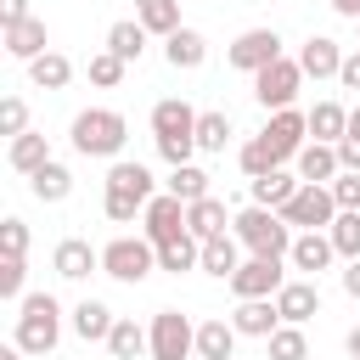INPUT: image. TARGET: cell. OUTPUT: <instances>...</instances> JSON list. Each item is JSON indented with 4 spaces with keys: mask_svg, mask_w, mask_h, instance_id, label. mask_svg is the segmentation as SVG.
<instances>
[{
    "mask_svg": "<svg viewBox=\"0 0 360 360\" xmlns=\"http://www.w3.org/2000/svg\"><path fill=\"white\" fill-rule=\"evenodd\" d=\"M169 191L180 202H197V197H208V174L197 163H180V169H169Z\"/></svg>",
    "mask_w": 360,
    "mask_h": 360,
    "instance_id": "f35d334b",
    "label": "cell"
},
{
    "mask_svg": "<svg viewBox=\"0 0 360 360\" xmlns=\"http://www.w3.org/2000/svg\"><path fill=\"white\" fill-rule=\"evenodd\" d=\"M51 264H56V276L84 281L90 270H101V253H96L84 236H62V242H56V253H51Z\"/></svg>",
    "mask_w": 360,
    "mask_h": 360,
    "instance_id": "5bb4252c",
    "label": "cell"
},
{
    "mask_svg": "<svg viewBox=\"0 0 360 360\" xmlns=\"http://www.w3.org/2000/svg\"><path fill=\"white\" fill-rule=\"evenodd\" d=\"M343 292L360 298V259H349V270H343Z\"/></svg>",
    "mask_w": 360,
    "mask_h": 360,
    "instance_id": "681fc988",
    "label": "cell"
},
{
    "mask_svg": "<svg viewBox=\"0 0 360 360\" xmlns=\"http://www.w3.org/2000/svg\"><path fill=\"white\" fill-rule=\"evenodd\" d=\"M281 281H287V270H281V259H248L236 276H231V292L236 298H276L281 292Z\"/></svg>",
    "mask_w": 360,
    "mask_h": 360,
    "instance_id": "7c38bea8",
    "label": "cell"
},
{
    "mask_svg": "<svg viewBox=\"0 0 360 360\" xmlns=\"http://www.w3.org/2000/svg\"><path fill=\"white\" fill-rule=\"evenodd\" d=\"M236 163H242V174H248V180H259V174L281 169V158L270 152V141H264V135H253V141H248V146L236 152Z\"/></svg>",
    "mask_w": 360,
    "mask_h": 360,
    "instance_id": "8d00e7d4",
    "label": "cell"
},
{
    "mask_svg": "<svg viewBox=\"0 0 360 360\" xmlns=\"http://www.w3.org/2000/svg\"><path fill=\"white\" fill-rule=\"evenodd\" d=\"M6 163H11L17 174H34V169H45V163H51V141H45L39 129H22V135H11Z\"/></svg>",
    "mask_w": 360,
    "mask_h": 360,
    "instance_id": "d4e9b609",
    "label": "cell"
},
{
    "mask_svg": "<svg viewBox=\"0 0 360 360\" xmlns=\"http://www.w3.org/2000/svg\"><path fill=\"white\" fill-rule=\"evenodd\" d=\"M231 326H236L242 338H270V332L281 326V309H276V298H242V304L231 309Z\"/></svg>",
    "mask_w": 360,
    "mask_h": 360,
    "instance_id": "9a60e30c",
    "label": "cell"
},
{
    "mask_svg": "<svg viewBox=\"0 0 360 360\" xmlns=\"http://www.w3.org/2000/svg\"><path fill=\"white\" fill-rule=\"evenodd\" d=\"M28 79H34L39 90H62V84L73 79V62H68L62 51H45V56H34V62H28Z\"/></svg>",
    "mask_w": 360,
    "mask_h": 360,
    "instance_id": "836d02e7",
    "label": "cell"
},
{
    "mask_svg": "<svg viewBox=\"0 0 360 360\" xmlns=\"http://www.w3.org/2000/svg\"><path fill=\"white\" fill-rule=\"evenodd\" d=\"M264 349H270V360H309V338H304V326H292V321H281V326L264 338Z\"/></svg>",
    "mask_w": 360,
    "mask_h": 360,
    "instance_id": "e575fe53",
    "label": "cell"
},
{
    "mask_svg": "<svg viewBox=\"0 0 360 360\" xmlns=\"http://www.w3.org/2000/svg\"><path fill=\"white\" fill-rule=\"evenodd\" d=\"M343 343H349V354L360 360V326H349V338H343Z\"/></svg>",
    "mask_w": 360,
    "mask_h": 360,
    "instance_id": "816d5d0a",
    "label": "cell"
},
{
    "mask_svg": "<svg viewBox=\"0 0 360 360\" xmlns=\"http://www.w3.org/2000/svg\"><path fill=\"white\" fill-rule=\"evenodd\" d=\"M152 197H158V191H152V169H146V163L118 158V163L107 169V219H112V225H129L135 214H146Z\"/></svg>",
    "mask_w": 360,
    "mask_h": 360,
    "instance_id": "7a4b0ae2",
    "label": "cell"
},
{
    "mask_svg": "<svg viewBox=\"0 0 360 360\" xmlns=\"http://www.w3.org/2000/svg\"><path fill=\"white\" fill-rule=\"evenodd\" d=\"M354 28H360V22H354Z\"/></svg>",
    "mask_w": 360,
    "mask_h": 360,
    "instance_id": "11a10c76",
    "label": "cell"
},
{
    "mask_svg": "<svg viewBox=\"0 0 360 360\" xmlns=\"http://www.w3.org/2000/svg\"><path fill=\"white\" fill-rule=\"evenodd\" d=\"M338 163L343 169H360V135H343L338 141Z\"/></svg>",
    "mask_w": 360,
    "mask_h": 360,
    "instance_id": "c3c4849f",
    "label": "cell"
},
{
    "mask_svg": "<svg viewBox=\"0 0 360 360\" xmlns=\"http://www.w3.org/2000/svg\"><path fill=\"white\" fill-rule=\"evenodd\" d=\"M0 253L6 259H28V225L11 214V219H0Z\"/></svg>",
    "mask_w": 360,
    "mask_h": 360,
    "instance_id": "b9f144b4",
    "label": "cell"
},
{
    "mask_svg": "<svg viewBox=\"0 0 360 360\" xmlns=\"http://www.w3.org/2000/svg\"><path fill=\"white\" fill-rule=\"evenodd\" d=\"M146 332H152V360H191L197 354V326L180 309H158Z\"/></svg>",
    "mask_w": 360,
    "mask_h": 360,
    "instance_id": "52a82bcc",
    "label": "cell"
},
{
    "mask_svg": "<svg viewBox=\"0 0 360 360\" xmlns=\"http://www.w3.org/2000/svg\"><path fill=\"white\" fill-rule=\"evenodd\" d=\"M338 259H360V208H338V219L326 225Z\"/></svg>",
    "mask_w": 360,
    "mask_h": 360,
    "instance_id": "d590c367",
    "label": "cell"
},
{
    "mask_svg": "<svg viewBox=\"0 0 360 360\" xmlns=\"http://www.w3.org/2000/svg\"><path fill=\"white\" fill-rule=\"evenodd\" d=\"M338 169H343V163H338V146H332V141H309V146L298 152V180H304V186H332Z\"/></svg>",
    "mask_w": 360,
    "mask_h": 360,
    "instance_id": "e0dca14e",
    "label": "cell"
},
{
    "mask_svg": "<svg viewBox=\"0 0 360 360\" xmlns=\"http://www.w3.org/2000/svg\"><path fill=\"white\" fill-rule=\"evenodd\" d=\"M124 68H129L124 56H112V51H96V56H90V84H101V90H112V84L124 79Z\"/></svg>",
    "mask_w": 360,
    "mask_h": 360,
    "instance_id": "ab89813d",
    "label": "cell"
},
{
    "mask_svg": "<svg viewBox=\"0 0 360 360\" xmlns=\"http://www.w3.org/2000/svg\"><path fill=\"white\" fill-rule=\"evenodd\" d=\"M231 141V118L225 112H197V152H225Z\"/></svg>",
    "mask_w": 360,
    "mask_h": 360,
    "instance_id": "74e56055",
    "label": "cell"
},
{
    "mask_svg": "<svg viewBox=\"0 0 360 360\" xmlns=\"http://www.w3.org/2000/svg\"><path fill=\"white\" fill-rule=\"evenodd\" d=\"M101 270H107L112 281H146V276L158 270V248H152L146 236H112V242L101 248Z\"/></svg>",
    "mask_w": 360,
    "mask_h": 360,
    "instance_id": "8992f818",
    "label": "cell"
},
{
    "mask_svg": "<svg viewBox=\"0 0 360 360\" xmlns=\"http://www.w3.org/2000/svg\"><path fill=\"white\" fill-rule=\"evenodd\" d=\"M231 68H242V73H259V68H270L276 56H281V34L276 28H248V34H236L231 39Z\"/></svg>",
    "mask_w": 360,
    "mask_h": 360,
    "instance_id": "9c48e42d",
    "label": "cell"
},
{
    "mask_svg": "<svg viewBox=\"0 0 360 360\" xmlns=\"http://www.w3.org/2000/svg\"><path fill=\"white\" fill-rule=\"evenodd\" d=\"M332 197H338V208H360V169H338Z\"/></svg>",
    "mask_w": 360,
    "mask_h": 360,
    "instance_id": "f6af8a7d",
    "label": "cell"
},
{
    "mask_svg": "<svg viewBox=\"0 0 360 360\" xmlns=\"http://www.w3.org/2000/svg\"><path fill=\"white\" fill-rule=\"evenodd\" d=\"M22 17H34L28 0H0V28H11V22H22Z\"/></svg>",
    "mask_w": 360,
    "mask_h": 360,
    "instance_id": "7dc6e473",
    "label": "cell"
},
{
    "mask_svg": "<svg viewBox=\"0 0 360 360\" xmlns=\"http://www.w3.org/2000/svg\"><path fill=\"white\" fill-rule=\"evenodd\" d=\"M107 349H112V360H141V354H152V332L135 326V315H118L107 332Z\"/></svg>",
    "mask_w": 360,
    "mask_h": 360,
    "instance_id": "603a6c76",
    "label": "cell"
},
{
    "mask_svg": "<svg viewBox=\"0 0 360 360\" xmlns=\"http://www.w3.org/2000/svg\"><path fill=\"white\" fill-rule=\"evenodd\" d=\"M309 135L338 146V141L349 135V107H343V101H315V107H309Z\"/></svg>",
    "mask_w": 360,
    "mask_h": 360,
    "instance_id": "83f0119b",
    "label": "cell"
},
{
    "mask_svg": "<svg viewBox=\"0 0 360 360\" xmlns=\"http://www.w3.org/2000/svg\"><path fill=\"white\" fill-rule=\"evenodd\" d=\"M28 129V101L22 96H6L0 101V135H22Z\"/></svg>",
    "mask_w": 360,
    "mask_h": 360,
    "instance_id": "ee69618b",
    "label": "cell"
},
{
    "mask_svg": "<svg viewBox=\"0 0 360 360\" xmlns=\"http://www.w3.org/2000/svg\"><path fill=\"white\" fill-rule=\"evenodd\" d=\"M56 338H62V304H56L51 292H28V298L17 304V332H11V343H17L22 354H51Z\"/></svg>",
    "mask_w": 360,
    "mask_h": 360,
    "instance_id": "3957f363",
    "label": "cell"
},
{
    "mask_svg": "<svg viewBox=\"0 0 360 360\" xmlns=\"http://www.w3.org/2000/svg\"><path fill=\"white\" fill-rule=\"evenodd\" d=\"M332 259H338V248H332V236H326V231H304V236H292V253H287V264H292V270L321 276Z\"/></svg>",
    "mask_w": 360,
    "mask_h": 360,
    "instance_id": "4fadbf2b",
    "label": "cell"
},
{
    "mask_svg": "<svg viewBox=\"0 0 360 360\" xmlns=\"http://www.w3.org/2000/svg\"><path fill=\"white\" fill-rule=\"evenodd\" d=\"M158 270H174V276H180V270H202V242H197L191 231L174 236V242H163V248H158Z\"/></svg>",
    "mask_w": 360,
    "mask_h": 360,
    "instance_id": "1f68e13d",
    "label": "cell"
},
{
    "mask_svg": "<svg viewBox=\"0 0 360 360\" xmlns=\"http://www.w3.org/2000/svg\"><path fill=\"white\" fill-rule=\"evenodd\" d=\"M236 326L231 321H202L197 326V360H231V349H236Z\"/></svg>",
    "mask_w": 360,
    "mask_h": 360,
    "instance_id": "f1b7e54d",
    "label": "cell"
},
{
    "mask_svg": "<svg viewBox=\"0 0 360 360\" xmlns=\"http://www.w3.org/2000/svg\"><path fill=\"white\" fill-rule=\"evenodd\" d=\"M276 309H281V321L304 326L309 315H321V287H315V281H281V292H276Z\"/></svg>",
    "mask_w": 360,
    "mask_h": 360,
    "instance_id": "ac0fdd59",
    "label": "cell"
},
{
    "mask_svg": "<svg viewBox=\"0 0 360 360\" xmlns=\"http://www.w3.org/2000/svg\"><path fill=\"white\" fill-rule=\"evenodd\" d=\"M158 135H191V141H197V107L180 101V96L158 101V107H152V141H158Z\"/></svg>",
    "mask_w": 360,
    "mask_h": 360,
    "instance_id": "d6986e66",
    "label": "cell"
},
{
    "mask_svg": "<svg viewBox=\"0 0 360 360\" xmlns=\"http://www.w3.org/2000/svg\"><path fill=\"white\" fill-rule=\"evenodd\" d=\"M298 68H304V79H338V68H343V51H338V39H326V34H309V39H304V51H298Z\"/></svg>",
    "mask_w": 360,
    "mask_h": 360,
    "instance_id": "2e32d148",
    "label": "cell"
},
{
    "mask_svg": "<svg viewBox=\"0 0 360 360\" xmlns=\"http://www.w3.org/2000/svg\"><path fill=\"white\" fill-rule=\"evenodd\" d=\"M191 152H197V141H191V135H158V158H163L169 169L191 163Z\"/></svg>",
    "mask_w": 360,
    "mask_h": 360,
    "instance_id": "7bdbcfd3",
    "label": "cell"
},
{
    "mask_svg": "<svg viewBox=\"0 0 360 360\" xmlns=\"http://www.w3.org/2000/svg\"><path fill=\"white\" fill-rule=\"evenodd\" d=\"M202 270H208V276H219V281H231V276L242 270V242H236V231H225V236H208V242H202Z\"/></svg>",
    "mask_w": 360,
    "mask_h": 360,
    "instance_id": "7402d4cb",
    "label": "cell"
},
{
    "mask_svg": "<svg viewBox=\"0 0 360 360\" xmlns=\"http://www.w3.org/2000/svg\"><path fill=\"white\" fill-rule=\"evenodd\" d=\"M202 56H208V39H202L197 28H174V34L163 39V62H169V68H186V73H191V68H202Z\"/></svg>",
    "mask_w": 360,
    "mask_h": 360,
    "instance_id": "cb8c5ba5",
    "label": "cell"
},
{
    "mask_svg": "<svg viewBox=\"0 0 360 360\" xmlns=\"http://www.w3.org/2000/svg\"><path fill=\"white\" fill-rule=\"evenodd\" d=\"M107 51L124 56V62H141V51H146V22H141V17L112 22V28H107Z\"/></svg>",
    "mask_w": 360,
    "mask_h": 360,
    "instance_id": "f546056e",
    "label": "cell"
},
{
    "mask_svg": "<svg viewBox=\"0 0 360 360\" xmlns=\"http://www.w3.org/2000/svg\"><path fill=\"white\" fill-rule=\"evenodd\" d=\"M264 141H270V152L287 163V158H298L304 146H309V112H298V107H281V112H270V124H264Z\"/></svg>",
    "mask_w": 360,
    "mask_h": 360,
    "instance_id": "30bf717a",
    "label": "cell"
},
{
    "mask_svg": "<svg viewBox=\"0 0 360 360\" xmlns=\"http://www.w3.org/2000/svg\"><path fill=\"white\" fill-rule=\"evenodd\" d=\"M298 90H304V68H298V56H276L270 68H259V73H253V96H259V107H264V112L292 107V101H298Z\"/></svg>",
    "mask_w": 360,
    "mask_h": 360,
    "instance_id": "5b68a950",
    "label": "cell"
},
{
    "mask_svg": "<svg viewBox=\"0 0 360 360\" xmlns=\"http://www.w3.org/2000/svg\"><path fill=\"white\" fill-rule=\"evenodd\" d=\"M332 11H338V17H349V22H360V0H332Z\"/></svg>",
    "mask_w": 360,
    "mask_h": 360,
    "instance_id": "f907efd6",
    "label": "cell"
},
{
    "mask_svg": "<svg viewBox=\"0 0 360 360\" xmlns=\"http://www.w3.org/2000/svg\"><path fill=\"white\" fill-rule=\"evenodd\" d=\"M231 231H236V242H242L248 253H259V259H287V253H292V225L281 219V208L248 202V208L231 219Z\"/></svg>",
    "mask_w": 360,
    "mask_h": 360,
    "instance_id": "6da1fadb",
    "label": "cell"
},
{
    "mask_svg": "<svg viewBox=\"0 0 360 360\" xmlns=\"http://www.w3.org/2000/svg\"><path fill=\"white\" fill-rule=\"evenodd\" d=\"M22 281H28V259H0V298L22 304V298H28V292H22Z\"/></svg>",
    "mask_w": 360,
    "mask_h": 360,
    "instance_id": "60d3db41",
    "label": "cell"
},
{
    "mask_svg": "<svg viewBox=\"0 0 360 360\" xmlns=\"http://www.w3.org/2000/svg\"><path fill=\"white\" fill-rule=\"evenodd\" d=\"M338 84H343V90H360V45L343 56V68H338Z\"/></svg>",
    "mask_w": 360,
    "mask_h": 360,
    "instance_id": "bcb514c9",
    "label": "cell"
},
{
    "mask_svg": "<svg viewBox=\"0 0 360 360\" xmlns=\"http://www.w3.org/2000/svg\"><path fill=\"white\" fill-rule=\"evenodd\" d=\"M141 219H146V231H141V236H146L152 248H163V242H174V236H186V202H180L174 191H163V197H152Z\"/></svg>",
    "mask_w": 360,
    "mask_h": 360,
    "instance_id": "8fae6325",
    "label": "cell"
},
{
    "mask_svg": "<svg viewBox=\"0 0 360 360\" xmlns=\"http://www.w3.org/2000/svg\"><path fill=\"white\" fill-rule=\"evenodd\" d=\"M0 360H22V349H17V343H11V349H0Z\"/></svg>",
    "mask_w": 360,
    "mask_h": 360,
    "instance_id": "db71d44e",
    "label": "cell"
},
{
    "mask_svg": "<svg viewBox=\"0 0 360 360\" xmlns=\"http://www.w3.org/2000/svg\"><path fill=\"white\" fill-rule=\"evenodd\" d=\"M68 135H73V152H79V158H118L124 141H129V124H124V112H112V107H84Z\"/></svg>",
    "mask_w": 360,
    "mask_h": 360,
    "instance_id": "277c9868",
    "label": "cell"
},
{
    "mask_svg": "<svg viewBox=\"0 0 360 360\" xmlns=\"http://www.w3.org/2000/svg\"><path fill=\"white\" fill-rule=\"evenodd\" d=\"M135 17L146 22V34H174V28H186L180 22V0H135Z\"/></svg>",
    "mask_w": 360,
    "mask_h": 360,
    "instance_id": "d6a6232c",
    "label": "cell"
},
{
    "mask_svg": "<svg viewBox=\"0 0 360 360\" xmlns=\"http://www.w3.org/2000/svg\"><path fill=\"white\" fill-rule=\"evenodd\" d=\"M281 219H287V225H304V231H326V225L338 219V197H332V186H298L292 202L281 208Z\"/></svg>",
    "mask_w": 360,
    "mask_h": 360,
    "instance_id": "ba28073f",
    "label": "cell"
},
{
    "mask_svg": "<svg viewBox=\"0 0 360 360\" xmlns=\"http://www.w3.org/2000/svg\"><path fill=\"white\" fill-rule=\"evenodd\" d=\"M349 135H360V107H349Z\"/></svg>",
    "mask_w": 360,
    "mask_h": 360,
    "instance_id": "f5cc1de1",
    "label": "cell"
},
{
    "mask_svg": "<svg viewBox=\"0 0 360 360\" xmlns=\"http://www.w3.org/2000/svg\"><path fill=\"white\" fill-rule=\"evenodd\" d=\"M112 321H118V315H112L101 298H79V304H73V332H79L84 343H107Z\"/></svg>",
    "mask_w": 360,
    "mask_h": 360,
    "instance_id": "484cf974",
    "label": "cell"
},
{
    "mask_svg": "<svg viewBox=\"0 0 360 360\" xmlns=\"http://www.w3.org/2000/svg\"><path fill=\"white\" fill-rule=\"evenodd\" d=\"M225 225H231V214H225V202H219V197H197V202H186V231H191L197 242L225 236Z\"/></svg>",
    "mask_w": 360,
    "mask_h": 360,
    "instance_id": "44dd1931",
    "label": "cell"
},
{
    "mask_svg": "<svg viewBox=\"0 0 360 360\" xmlns=\"http://www.w3.org/2000/svg\"><path fill=\"white\" fill-rule=\"evenodd\" d=\"M28 191H34L39 202H62V197L73 191V174H68V163H56V158H51L45 169H34V174H28Z\"/></svg>",
    "mask_w": 360,
    "mask_h": 360,
    "instance_id": "4dcf8cb0",
    "label": "cell"
},
{
    "mask_svg": "<svg viewBox=\"0 0 360 360\" xmlns=\"http://www.w3.org/2000/svg\"><path fill=\"white\" fill-rule=\"evenodd\" d=\"M6 51H11L17 62H34V56H45V22H39V17H22V22H11V28H6Z\"/></svg>",
    "mask_w": 360,
    "mask_h": 360,
    "instance_id": "4316f807",
    "label": "cell"
},
{
    "mask_svg": "<svg viewBox=\"0 0 360 360\" xmlns=\"http://www.w3.org/2000/svg\"><path fill=\"white\" fill-rule=\"evenodd\" d=\"M298 186H304V180H298L292 169H270V174L248 180V191H253V202H259V208H287Z\"/></svg>",
    "mask_w": 360,
    "mask_h": 360,
    "instance_id": "ffe728a7",
    "label": "cell"
}]
</instances>
